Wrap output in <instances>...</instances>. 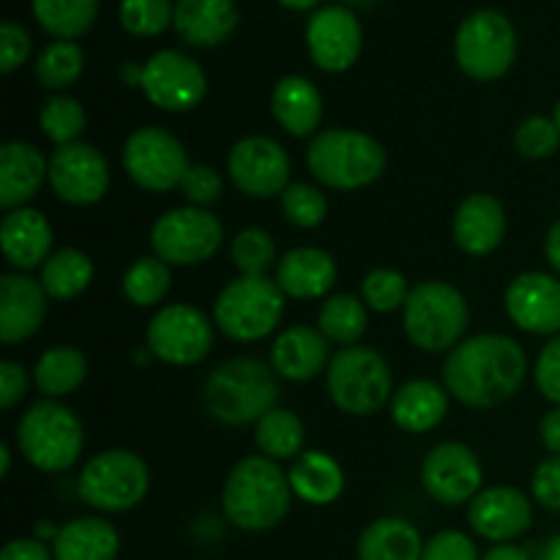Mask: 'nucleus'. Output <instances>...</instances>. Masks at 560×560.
Here are the masks:
<instances>
[{
  "instance_id": "nucleus-1",
  "label": "nucleus",
  "mask_w": 560,
  "mask_h": 560,
  "mask_svg": "<svg viewBox=\"0 0 560 560\" xmlns=\"http://www.w3.org/2000/svg\"><path fill=\"white\" fill-rule=\"evenodd\" d=\"M525 350L503 334L468 339L443 364L448 392L470 408H495L512 399L525 381Z\"/></svg>"
},
{
  "instance_id": "nucleus-2",
  "label": "nucleus",
  "mask_w": 560,
  "mask_h": 560,
  "mask_svg": "<svg viewBox=\"0 0 560 560\" xmlns=\"http://www.w3.org/2000/svg\"><path fill=\"white\" fill-rule=\"evenodd\" d=\"M290 479L271 457H246L224 481L222 506L241 530L277 528L290 512Z\"/></svg>"
},
{
  "instance_id": "nucleus-3",
  "label": "nucleus",
  "mask_w": 560,
  "mask_h": 560,
  "mask_svg": "<svg viewBox=\"0 0 560 560\" xmlns=\"http://www.w3.org/2000/svg\"><path fill=\"white\" fill-rule=\"evenodd\" d=\"M279 397L277 377L262 361L233 359L211 372L202 388V402L211 419L238 427L271 413Z\"/></svg>"
},
{
  "instance_id": "nucleus-4",
  "label": "nucleus",
  "mask_w": 560,
  "mask_h": 560,
  "mask_svg": "<svg viewBox=\"0 0 560 560\" xmlns=\"http://www.w3.org/2000/svg\"><path fill=\"white\" fill-rule=\"evenodd\" d=\"M312 175L328 189H364L386 170V151L370 135L350 129H328L312 140L306 151Z\"/></svg>"
},
{
  "instance_id": "nucleus-5",
  "label": "nucleus",
  "mask_w": 560,
  "mask_h": 560,
  "mask_svg": "<svg viewBox=\"0 0 560 560\" xmlns=\"http://www.w3.org/2000/svg\"><path fill=\"white\" fill-rule=\"evenodd\" d=\"M82 424L69 408L44 399L36 402L16 427V443L27 463L47 474L71 468L82 454Z\"/></svg>"
},
{
  "instance_id": "nucleus-6",
  "label": "nucleus",
  "mask_w": 560,
  "mask_h": 560,
  "mask_svg": "<svg viewBox=\"0 0 560 560\" xmlns=\"http://www.w3.org/2000/svg\"><path fill=\"white\" fill-rule=\"evenodd\" d=\"M284 315V293L266 277H238L219 293L213 317L235 342H257L279 326Z\"/></svg>"
},
{
  "instance_id": "nucleus-7",
  "label": "nucleus",
  "mask_w": 560,
  "mask_h": 560,
  "mask_svg": "<svg viewBox=\"0 0 560 560\" xmlns=\"http://www.w3.org/2000/svg\"><path fill=\"white\" fill-rule=\"evenodd\" d=\"M468 328V304L463 293L446 282H424L410 290L405 304V331L424 353L454 348Z\"/></svg>"
},
{
  "instance_id": "nucleus-8",
  "label": "nucleus",
  "mask_w": 560,
  "mask_h": 560,
  "mask_svg": "<svg viewBox=\"0 0 560 560\" xmlns=\"http://www.w3.org/2000/svg\"><path fill=\"white\" fill-rule=\"evenodd\" d=\"M454 55L459 69L474 80H498L517 58V33L501 11L479 9L459 25Z\"/></svg>"
},
{
  "instance_id": "nucleus-9",
  "label": "nucleus",
  "mask_w": 560,
  "mask_h": 560,
  "mask_svg": "<svg viewBox=\"0 0 560 560\" xmlns=\"http://www.w3.org/2000/svg\"><path fill=\"white\" fill-rule=\"evenodd\" d=\"M328 394L350 416H370L388 402L392 372L372 348H345L328 364Z\"/></svg>"
},
{
  "instance_id": "nucleus-10",
  "label": "nucleus",
  "mask_w": 560,
  "mask_h": 560,
  "mask_svg": "<svg viewBox=\"0 0 560 560\" xmlns=\"http://www.w3.org/2000/svg\"><path fill=\"white\" fill-rule=\"evenodd\" d=\"M148 485H151L148 465L137 454L115 448V452L96 454L85 465L77 492L88 506L118 514L135 509L145 498Z\"/></svg>"
},
{
  "instance_id": "nucleus-11",
  "label": "nucleus",
  "mask_w": 560,
  "mask_h": 560,
  "mask_svg": "<svg viewBox=\"0 0 560 560\" xmlns=\"http://www.w3.org/2000/svg\"><path fill=\"white\" fill-rule=\"evenodd\" d=\"M222 244V222L202 208H175L159 217L151 246L167 266H197Z\"/></svg>"
},
{
  "instance_id": "nucleus-12",
  "label": "nucleus",
  "mask_w": 560,
  "mask_h": 560,
  "mask_svg": "<svg viewBox=\"0 0 560 560\" xmlns=\"http://www.w3.org/2000/svg\"><path fill=\"white\" fill-rule=\"evenodd\" d=\"M124 167L137 186L148 191H170L180 186L191 167L184 145L159 126L137 129L124 145Z\"/></svg>"
},
{
  "instance_id": "nucleus-13",
  "label": "nucleus",
  "mask_w": 560,
  "mask_h": 560,
  "mask_svg": "<svg viewBox=\"0 0 560 560\" xmlns=\"http://www.w3.org/2000/svg\"><path fill=\"white\" fill-rule=\"evenodd\" d=\"M213 345V328L200 310L189 304L164 306L148 323V350L175 366L200 364Z\"/></svg>"
},
{
  "instance_id": "nucleus-14",
  "label": "nucleus",
  "mask_w": 560,
  "mask_h": 560,
  "mask_svg": "<svg viewBox=\"0 0 560 560\" xmlns=\"http://www.w3.org/2000/svg\"><path fill=\"white\" fill-rule=\"evenodd\" d=\"M140 88L156 107L167 113H186L202 102L208 82L189 55L162 49L142 66Z\"/></svg>"
},
{
  "instance_id": "nucleus-15",
  "label": "nucleus",
  "mask_w": 560,
  "mask_h": 560,
  "mask_svg": "<svg viewBox=\"0 0 560 560\" xmlns=\"http://www.w3.org/2000/svg\"><path fill=\"white\" fill-rule=\"evenodd\" d=\"M49 184L55 195L71 206H93L109 186L107 159L93 145L71 142L58 148L49 159Z\"/></svg>"
},
{
  "instance_id": "nucleus-16",
  "label": "nucleus",
  "mask_w": 560,
  "mask_h": 560,
  "mask_svg": "<svg viewBox=\"0 0 560 560\" xmlns=\"http://www.w3.org/2000/svg\"><path fill=\"white\" fill-rule=\"evenodd\" d=\"M481 463L463 443H441L421 465L424 490L443 506H459L481 492Z\"/></svg>"
},
{
  "instance_id": "nucleus-17",
  "label": "nucleus",
  "mask_w": 560,
  "mask_h": 560,
  "mask_svg": "<svg viewBox=\"0 0 560 560\" xmlns=\"http://www.w3.org/2000/svg\"><path fill=\"white\" fill-rule=\"evenodd\" d=\"M230 178L244 195L273 197L288 189L290 159L271 137H246L230 151Z\"/></svg>"
},
{
  "instance_id": "nucleus-18",
  "label": "nucleus",
  "mask_w": 560,
  "mask_h": 560,
  "mask_svg": "<svg viewBox=\"0 0 560 560\" xmlns=\"http://www.w3.org/2000/svg\"><path fill=\"white\" fill-rule=\"evenodd\" d=\"M306 49L323 71H345L361 52L359 16L345 5H326L306 25Z\"/></svg>"
},
{
  "instance_id": "nucleus-19",
  "label": "nucleus",
  "mask_w": 560,
  "mask_h": 560,
  "mask_svg": "<svg viewBox=\"0 0 560 560\" xmlns=\"http://www.w3.org/2000/svg\"><path fill=\"white\" fill-rule=\"evenodd\" d=\"M506 312L528 334H560V279L550 273H520L506 290Z\"/></svg>"
},
{
  "instance_id": "nucleus-20",
  "label": "nucleus",
  "mask_w": 560,
  "mask_h": 560,
  "mask_svg": "<svg viewBox=\"0 0 560 560\" xmlns=\"http://www.w3.org/2000/svg\"><path fill=\"white\" fill-rule=\"evenodd\" d=\"M470 525L490 541H509L530 528L534 509L530 501L514 487H490L470 501Z\"/></svg>"
},
{
  "instance_id": "nucleus-21",
  "label": "nucleus",
  "mask_w": 560,
  "mask_h": 560,
  "mask_svg": "<svg viewBox=\"0 0 560 560\" xmlns=\"http://www.w3.org/2000/svg\"><path fill=\"white\" fill-rule=\"evenodd\" d=\"M47 315V293L42 282L22 273H5L0 279V339L16 345L33 337Z\"/></svg>"
},
{
  "instance_id": "nucleus-22",
  "label": "nucleus",
  "mask_w": 560,
  "mask_h": 560,
  "mask_svg": "<svg viewBox=\"0 0 560 560\" xmlns=\"http://www.w3.org/2000/svg\"><path fill=\"white\" fill-rule=\"evenodd\" d=\"M44 175H49V164L36 145L20 140L5 142L0 148V206L5 211L25 208V202L42 189Z\"/></svg>"
},
{
  "instance_id": "nucleus-23",
  "label": "nucleus",
  "mask_w": 560,
  "mask_h": 560,
  "mask_svg": "<svg viewBox=\"0 0 560 560\" xmlns=\"http://www.w3.org/2000/svg\"><path fill=\"white\" fill-rule=\"evenodd\" d=\"M506 235V213L492 195H470L454 217V241L465 255H490Z\"/></svg>"
},
{
  "instance_id": "nucleus-24",
  "label": "nucleus",
  "mask_w": 560,
  "mask_h": 560,
  "mask_svg": "<svg viewBox=\"0 0 560 560\" xmlns=\"http://www.w3.org/2000/svg\"><path fill=\"white\" fill-rule=\"evenodd\" d=\"M238 25L235 0H178L175 31L191 47H217L228 42Z\"/></svg>"
},
{
  "instance_id": "nucleus-25",
  "label": "nucleus",
  "mask_w": 560,
  "mask_h": 560,
  "mask_svg": "<svg viewBox=\"0 0 560 560\" xmlns=\"http://www.w3.org/2000/svg\"><path fill=\"white\" fill-rule=\"evenodd\" d=\"M0 244H3L5 260L20 271H27V268H36L49 260L52 228L33 208H16V211L5 213L3 224H0Z\"/></svg>"
},
{
  "instance_id": "nucleus-26",
  "label": "nucleus",
  "mask_w": 560,
  "mask_h": 560,
  "mask_svg": "<svg viewBox=\"0 0 560 560\" xmlns=\"http://www.w3.org/2000/svg\"><path fill=\"white\" fill-rule=\"evenodd\" d=\"M337 282V262L323 249H293L279 260L277 284L290 299H320Z\"/></svg>"
},
{
  "instance_id": "nucleus-27",
  "label": "nucleus",
  "mask_w": 560,
  "mask_h": 560,
  "mask_svg": "<svg viewBox=\"0 0 560 560\" xmlns=\"http://www.w3.org/2000/svg\"><path fill=\"white\" fill-rule=\"evenodd\" d=\"M328 361V342L323 331L295 326L279 334L271 348V364L288 381H310Z\"/></svg>"
},
{
  "instance_id": "nucleus-28",
  "label": "nucleus",
  "mask_w": 560,
  "mask_h": 560,
  "mask_svg": "<svg viewBox=\"0 0 560 560\" xmlns=\"http://www.w3.org/2000/svg\"><path fill=\"white\" fill-rule=\"evenodd\" d=\"M271 109L293 137H310L323 120V96L306 77H282L273 88Z\"/></svg>"
},
{
  "instance_id": "nucleus-29",
  "label": "nucleus",
  "mask_w": 560,
  "mask_h": 560,
  "mask_svg": "<svg viewBox=\"0 0 560 560\" xmlns=\"http://www.w3.org/2000/svg\"><path fill=\"white\" fill-rule=\"evenodd\" d=\"M120 550L118 530L98 517H80L55 530V560H115Z\"/></svg>"
},
{
  "instance_id": "nucleus-30",
  "label": "nucleus",
  "mask_w": 560,
  "mask_h": 560,
  "mask_svg": "<svg viewBox=\"0 0 560 560\" xmlns=\"http://www.w3.org/2000/svg\"><path fill=\"white\" fill-rule=\"evenodd\" d=\"M448 397L438 383L410 381L394 394L392 416L399 430L405 432H430L446 419Z\"/></svg>"
},
{
  "instance_id": "nucleus-31",
  "label": "nucleus",
  "mask_w": 560,
  "mask_h": 560,
  "mask_svg": "<svg viewBox=\"0 0 560 560\" xmlns=\"http://www.w3.org/2000/svg\"><path fill=\"white\" fill-rule=\"evenodd\" d=\"M290 487L301 501L312 506H326L334 503L345 490V476L337 459L323 452H306L293 463L288 474Z\"/></svg>"
},
{
  "instance_id": "nucleus-32",
  "label": "nucleus",
  "mask_w": 560,
  "mask_h": 560,
  "mask_svg": "<svg viewBox=\"0 0 560 560\" xmlns=\"http://www.w3.org/2000/svg\"><path fill=\"white\" fill-rule=\"evenodd\" d=\"M424 545L408 520L383 517L359 539V560H421Z\"/></svg>"
},
{
  "instance_id": "nucleus-33",
  "label": "nucleus",
  "mask_w": 560,
  "mask_h": 560,
  "mask_svg": "<svg viewBox=\"0 0 560 560\" xmlns=\"http://www.w3.org/2000/svg\"><path fill=\"white\" fill-rule=\"evenodd\" d=\"M93 262L91 257L77 249H63L49 257L42 268V288L49 299L69 301L77 299L91 284Z\"/></svg>"
},
{
  "instance_id": "nucleus-34",
  "label": "nucleus",
  "mask_w": 560,
  "mask_h": 560,
  "mask_svg": "<svg viewBox=\"0 0 560 560\" xmlns=\"http://www.w3.org/2000/svg\"><path fill=\"white\" fill-rule=\"evenodd\" d=\"M85 375L88 361L77 348L47 350L36 364V386L44 397H66L77 392Z\"/></svg>"
},
{
  "instance_id": "nucleus-35",
  "label": "nucleus",
  "mask_w": 560,
  "mask_h": 560,
  "mask_svg": "<svg viewBox=\"0 0 560 560\" xmlns=\"http://www.w3.org/2000/svg\"><path fill=\"white\" fill-rule=\"evenodd\" d=\"M33 14L58 42H71L93 25L98 0H33Z\"/></svg>"
},
{
  "instance_id": "nucleus-36",
  "label": "nucleus",
  "mask_w": 560,
  "mask_h": 560,
  "mask_svg": "<svg viewBox=\"0 0 560 560\" xmlns=\"http://www.w3.org/2000/svg\"><path fill=\"white\" fill-rule=\"evenodd\" d=\"M255 441L260 452L271 459L301 457L304 448V424L293 410L273 408L271 413L257 421Z\"/></svg>"
},
{
  "instance_id": "nucleus-37",
  "label": "nucleus",
  "mask_w": 560,
  "mask_h": 560,
  "mask_svg": "<svg viewBox=\"0 0 560 560\" xmlns=\"http://www.w3.org/2000/svg\"><path fill=\"white\" fill-rule=\"evenodd\" d=\"M320 331L331 342L353 348L366 331V310L353 295H334L320 310Z\"/></svg>"
},
{
  "instance_id": "nucleus-38",
  "label": "nucleus",
  "mask_w": 560,
  "mask_h": 560,
  "mask_svg": "<svg viewBox=\"0 0 560 560\" xmlns=\"http://www.w3.org/2000/svg\"><path fill=\"white\" fill-rule=\"evenodd\" d=\"M170 290V268L159 257H142L126 271L124 293L131 304L153 306L167 295Z\"/></svg>"
},
{
  "instance_id": "nucleus-39",
  "label": "nucleus",
  "mask_w": 560,
  "mask_h": 560,
  "mask_svg": "<svg viewBox=\"0 0 560 560\" xmlns=\"http://www.w3.org/2000/svg\"><path fill=\"white\" fill-rule=\"evenodd\" d=\"M38 124H42V131L55 142L58 148L71 145L77 137L85 131V109L77 98L71 96H52L42 107V115H38Z\"/></svg>"
},
{
  "instance_id": "nucleus-40",
  "label": "nucleus",
  "mask_w": 560,
  "mask_h": 560,
  "mask_svg": "<svg viewBox=\"0 0 560 560\" xmlns=\"http://www.w3.org/2000/svg\"><path fill=\"white\" fill-rule=\"evenodd\" d=\"M85 55L74 42H52L36 60V77L44 88H66L82 74Z\"/></svg>"
},
{
  "instance_id": "nucleus-41",
  "label": "nucleus",
  "mask_w": 560,
  "mask_h": 560,
  "mask_svg": "<svg viewBox=\"0 0 560 560\" xmlns=\"http://www.w3.org/2000/svg\"><path fill=\"white\" fill-rule=\"evenodd\" d=\"M120 22L135 36H159L175 22L173 0H120Z\"/></svg>"
},
{
  "instance_id": "nucleus-42",
  "label": "nucleus",
  "mask_w": 560,
  "mask_h": 560,
  "mask_svg": "<svg viewBox=\"0 0 560 560\" xmlns=\"http://www.w3.org/2000/svg\"><path fill=\"white\" fill-rule=\"evenodd\" d=\"M273 260H277V246L266 230L246 228L235 235L233 262L244 277H262Z\"/></svg>"
},
{
  "instance_id": "nucleus-43",
  "label": "nucleus",
  "mask_w": 560,
  "mask_h": 560,
  "mask_svg": "<svg viewBox=\"0 0 560 560\" xmlns=\"http://www.w3.org/2000/svg\"><path fill=\"white\" fill-rule=\"evenodd\" d=\"M282 211L299 228L312 230L323 224L328 213V200L320 189L306 184H293L282 191Z\"/></svg>"
},
{
  "instance_id": "nucleus-44",
  "label": "nucleus",
  "mask_w": 560,
  "mask_h": 560,
  "mask_svg": "<svg viewBox=\"0 0 560 560\" xmlns=\"http://www.w3.org/2000/svg\"><path fill=\"white\" fill-rule=\"evenodd\" d=\"M514 145H517V151L528 159L552 156L560 145V129L556 118L534 115V118L523 120L517 129V137H514Z\"/></svg>"
},
{
  "instance_id": "nucleus-45",
  "label": "nucleus",
  "mask_w": 560,
  "mask_h": 560,
  "mask_svg": "<svg viewBox=\"0 0 560 560\" xmlns=\"http://www.w3.org/2000/svg\"><path fill=\"white\" fill-rule=\"evenodd\" d=\"M408 282L392 268H377L364 279V301L375 312H392L408 304Z\"/></svg>"
},
{
  "instance_id": "nucleus-46",
  "label": "nucleus",
  "mask_w": 560,
  "mask_h": 560,
  "mask_svg": "<svg viewBox=\"0 0 560 560\" xmlns=\"http://www.w3.org/2000/svg\"><path fill=\"white\" fill-rule=\"evenodd\" d=\"M180 189H184L186 200L195 202V208L211 206V202H217L222 197V178L208 164H191L186 170L184 180H180Z\"/></svg>"
},
{
  "instance_id": "nucleus-47",
  "label": "nucleus",
  "mask_w": 560,
  "mask_h": 560,
  "mask_svg": "<svg viewBox=\"0 0 560 560\" xmlns=\"http://www.w3.org/2000/svg\"><path fill=\"white\" fill-rule=\"evenodd\" d=\"M421 560H479V550L459 530H443V534L432 536Z\"/></svg>"
},
{
  "instance_id": "nucleus-48",
  "label": "nucleus",
  "mask_w": 560,
  "mask_h": 560,
  "mask_svg": "<svg viewBox=\"0 0 560 560\" xmlns=\"http://www.w3.org/2000/svg\"><path fill=\"white\" fill-rule=\"evenodd\" d=\"M31 55V36L16 22H3L0 25V69L9 74L14 71L22 60Z\"/></svg>"
},
{
  "instance_id": "nucleus-49",
  "label": "nucleus",
  "mask_w": 560,
  "mask_h": 560,
  "mask_svg": "<svg viewBox=\"0 0 560 560\" xmlns=\"http://www.w3.org/2000/svg\"><path fill=\"white\" fill-rule=\"evenodd\" d=\"M536 383L550 402L560 405V334L541 350L536 361Z\"/></svg>"
},
{
  "instance_id": "nucleus-50",
  "label": "nucleus",
  "mask_w": 560,
  "mask_h": 560,
  "mask_svg": "<svg viewBox=\"0 0 560 560\" xmlns=\"http://www.w3.org/2000/svg\"><path fill=\"white\" fill-rule=\"evenodd\" d=\"M530 487H534V498L541 506L560 512V457L545 459V463L536 468Z\"/></svg>"
},
{
  "instance_id": "nucleus-51",
  "label": "nucleus",
  "mask_w": 560,
  "mask_h": 560,
  "mask_svg": "<svg viewBox=\"0 0 560 560\" xmlns=\"http://www.w3.org/2000/svg\"><path fill=\"white\" fill-rule=\"evenodd\" d=\"M27 392V375L14 361L0 364V408L11 410Z\"/></svg>"
},
{
  "instance_id": "nucleus-52",
  "label": "nucleus",
  "mask_w": 560,
  "mask_h": 560,
  "mask_svg": "<svg viewBox=\"0 0 560 560\" xmlns=\"http://www.w3.org/2000/svg\"><path fill=\"white\" fill-rule=\"evenodd\" d=\"M55 556L38 539H14L3 547L0 560H52Z\"/></svg>"
},
{
  "instance_id": "nucleus-53",
  "label": "nucleus",
  "mask_w": 560,
  "mask_h": 560,
  "mask_svg": "<svg viewBox=\"0 0 560 560\" xmlns=\"http://www.w3.org/2000/svg\"><path fill=\"white\" fill-rule=\"evenodd\" d=\"M539 435H541V443L547 446V452H552L556 457H560V408L550 410V413L541 419Z\"/></svg>"
},
{
  "instance_id": "nucleus-54",
  "label": "nucleus",
  "mask_w": 560,
  "mask_h": 560,
  "mask_svg": "<svg viewBox=\"0 0 560 560\" xmlns=\"http://www.w3.org/2000/svg\"><path fill=\"white\" fill-rule=\"evenodd\" d=\"M547 260L560 273V219L552 224L550 233H547Z\"/></svg>"
},
{
  "instance_id": "nucleus-55",
  "label": "nucleus",
  "mask_w": 560,
  "mask_h": 560,
  "mask_svg": "<svg viewBox=\"0 0 560 560\" xmlns=\"http://www.w3.org/2000/svg\"><path fill=\"white\" fill-rule=\"evenodd\" d=\"M481 560H530L528 552L520 550V547H512V545H498L492 547L490 552H487Z\"/></svg>"
},
{
  "instance_id": "nucleus-56",
  "label": "nucleus",
  "mask_w": 560,
  "mask_h": 560,
  "mask_svg": "<svg viewBox=\"0 0 560 560\" xmlns=\"http://www.w3.org/2000/svg\"><path fill=\"white\" fill-rule=\"evenodd\" d=\"M120 80H124L126 85H140V80H142V66L124 63V66H120Z\"/></svg>"
},
{
  "instance_id": "nucleus-57",
  "label": "nucleus",
  "mask_w": 560,
  "mask_h": 560,
  "mask_svg": "<svg viewBox=\"0 0 560 560\" xmlns=\"http://www.w3.org/2000/svg\"><path fill=\"white\" fill-rule=\"evenodd\" d=\"M536 560H560V536H552V539L541 547L539 558Z\"/></svg>"
},
{
  "instance_id": "nucleus-58",
  "label": "nucleus",
  "mask_w": 560,
  "mask_h": 560,
  "mask_svg": "<svg viewBox=\"0 0 560 560\" xmlns=\"http://www.w3.org/2000/svg\"><path fill=\"white\" fill-rule=\"evenodd\" d=\"M282 5H288V9H295V11H304V9H312V5L317 3V0H279Z\"/></svg>"
},
{
  "instance_id": "nucleus-59",
  "label": "nucleus",
  "mask_w": 560,
  "mask_h": 560,
  "mask_svg": "<svg viewBox=\"0 0 560 560\" xmlns=\"http://www.w3.org/2000/svg\"><path fill=\"white\" fill-rule=\"evenodd\" d=\"M0 463H3V476H9V465H11L9 446H0Z\"/></svg>"
},
{
  "instance_id": "nucleus-60",
  "label": "nucleus",
  "mask_w": 560,
  "mask_h": 560,
  "mask_svg": "<svg viewBox=\"0 0 560 560\" xmlns=\"http://www.w3.org/2000/svg\"><path fill=\"white\" fill-rule=\"evenodd\" d=\"M556 124H558V129H560V102L556 104Z\"/></svg>"
},
{
  "instance_id": "nucleus-61",
  "label": "nucleus",
  "mask_w": 560,
  "mask_h": 560,
  "mask_svg": "<svg viewBox=\"0 0 560 560\" xmlns=\"http://www.w3.org/2000/svg\"><path fill=\"white\" fill-rule=\"evenodd\" d=\"M350 3H372V0H350Z\"/></svg>"
}]
</instances>
